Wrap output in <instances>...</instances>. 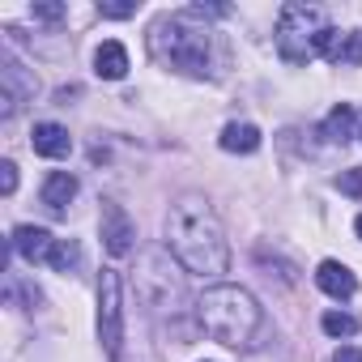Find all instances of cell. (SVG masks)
Wrapping results in <instances>:
<instances>
[{
  "label": "cell",
  "instance_id": "cell-1",
  "mask_svg": "<svg viewBox=\"0 0 362 362\" xmlns=\"http://www.w3.org/2000/svg\"><path fill=\"white\" fill-rule=\"evenodd\" d=\"M166 243L170 252L179 256L188 273L197 277H222L230 269V243H226V230L214 214V205L197 192L179 197L166 214Z\"/></svg>",
  "mask_w": 362,
  "mask_h": 362
},
{
  "label": "cell",
  "instance_id": "cell-2",
  "mask_svg": "<svg viewBox=\"0 0 362 362\" xmlns=\"http://www.w3.org/2000/svg\"><path fill=\"white\" fill-rule=\"evenodd\" d=\"M149 56L166 69H179L188 77H209L218 73V39L209 26H197V18L166 13L149 26Z\"/></svg>",
  "mask_w": 362,
  "mask_h": 362
},
{
  "label": "cell",
  "instance_id": "cell-3",
  "mask_svg": "<svg viewBox=\"0 0 362 362\" xmlns=\"http://www.w3.org/2000/svg\"><path fill=\"white\" fill-rule=\"evenodd\" d=\"M197 320H201L205 337H214L218 345L247 349L264 324V311L243 286H209L197 298Z\"/></svg>",
  "mask_w": 362,
  "mask_h": 362
},
{
  "label": "cell",
  "instance_id": "cell-4",
  "mask_svg": "<svg viewBox=\"0 0 362 362\" xmlns=\"http://www.w3.org/2000/svg\"><path fill=\"white\" fill-rule=\"evenodd\" d=\"M332 22L320 5H286L277 13V52L286 64H311L315 56L328 52Z\"/></svg>",
  "mask_w": 362,
  "mask_h": 362
},
{
  "label": "cell",
  "instance_id": "cell-5",
  "mask_svg": "<svg viewBox=\"0 0 362 362\" xmlns=\"http://www.w3.org/2000/svg\"><path fill=\"white\" fill-rule=\"evenodd\" d=\"M98 337L111 362H119V345H124V281L115 269L98 273Z\"/></svg>",
  "mask_w": 362,
  "mask_h": 362
},
{
  "label": "cell",
  "instance_id": "cell-6",
  "mask_svg": "<svg viewBox=\"0 0 362 362\" xmlns=\"http://www.w3.org/2000/svg\"><path fill=\"white\" fill-rule=\"evenodd\" d=\"M35 94H39V77L13 56V52H5V60H0V115L5 119H13L26 103H35Z\"/></svg>",
  "mask_w": 362,
  "mask_h": 362
},
{
  "label": "cell",
  "instance_id": "cell-7",
  "mask_svg": "<svg viewBox=\"0 0 362 362\" xmlns=\"http://www.w3.org/2000/svg\"><path fill=\"white\" fill-rule=\"evenodd\" d=\"M132 239H136L132 218H128L115 201H103V243H107V252L119 260V256H128V252H132Z\"/></svg>",
  "mask_w": 362,
  "mask_h": 362
},
{
  "label": "cell",
  "instance_id": "cell-8",
  "mask_svg": "<svg viewBox=\"0 0 362 362\" xmlns=\"http://www.w3.org/2000/svg\"><path fill=\"white\" fill-rule=\"evenodd\" d=\"M9 243H13V252H18L22 260H30V264H43V260H52V252H56V239H52L43 226H18Z\"/></svg>",
  "mask_w": 362,
  "mask_h": 362
},
{
  "label": "cell",
  "instance_id": "cell-9",
  "mask_svg": "<svg viewBox=\"0 0 362 362\" xmlns=\"http://www.w3.org/2000/svg\"><path fill=\"white\" fill-rule=\"evenodd\" d=\"M315 286L328 294V298H354V290H358V277L341 264V260H324L320 269H315Z\"/></svg>",
  "mask_w": 362,
  "mask_h": 362
},
{
  "label": "cell",
  "instance_id": "cell-10",
  "mask_svg": "<svg viewBox=\"0 0 362 362\" xmlns=\"http://www.w3.org/2000/svg\"><path fill=\"white\" fill-rule=\"evenodd\" d=\"M30 145H35V153H43V158H69V153H73V136H69V128H60V124H35Z\"/></svg>",
  "mask_w": 362,
  "mask_h": 362
},
{
  "label": "cell",
  "instance_id": "cell-11",
  "mask_svg": "<svg viewBox=\"0 0 362 362\" xmlns=\"http://www.w3.org/2000/svg\"><path fill=\"white\" fill-rule=\"evenodd\" d=\"M73 197H77V175H69V170L47 175V184H43V205H47L52 214H64V209L73 205Z\"/></svg>",
  "mask_w": 362,
  "mask_h": 362
},
{
  "label": "cell",
  "instance_id": "cell-12",
  "mask_svg": "<svg viewBox=\"0 0 362 362\" xmlns=\"http://www.w3.org/2000/svg\"><path fill=\"white\" fill-rule=\"evenodd\" d=\"M94 73L107 77V81H119V77L128 73V52H124V43L107 39V43L94 52Z\"/></svg>",
  "mask_w": 362,
  "mask_h": 362
},
{
  "label": "cell",
  "instance_id": "cell-13",
  "mask_svg": "<svg viewBox=\"0 0 362 362\" xmlns=\"http://www.w3.org/2000/svg\"><path fill=\"white\" fill-rule=\"evenodd\" d=\"M222 149H226V153H256V149H260V128L247 124V119H243V124H239V119L226 124V128H222Z\"/></svg>",
  "mask_w": 362,
  "mask_h": 362
},
{
  "label": "cell",
  "instance_id": "cell-14",
  "mask_svg": "<svg viewBox=\"0 0 362 362\" xmlns=\"http://www.w3.org/2000/svg\"><path fill=\"white\" fill-rule=\"evenodd\" d=\"M324 60H332V64H362V30L332 35V39H328Z\"/></svg>",
  "mask_w": 362,
  "mask_h": 362
},
{
  "label": "cell",
  "instance_id": "cell-15",
  "mask_svg": "<svg viewBox=\"0 0 362 362\" xmlns=\"http://www.w3.org/2000/svg\"><path fill=\"white\" fill-rule=\"evenodd\" d=\"M324 141H332V145H345L349 136H354V107L349 103H337L332 111H328V119H324Z\"/></svg>",
  "mask_w": 362,
  "mask_h": 362
},
{
  "label": "cell",
  "instance_id": "cell-16",
  "mask_svg": "<svg viewBox=\"0 0 362 362\" xmlns=\"http://www.w3.org/2000/svg\"><path fill=\"white\" fill-rule=\"evenodd\" d=\"M56 273H77L81 269V243L77 239H56V252H52V260H47Z\"/></svg>",
  "mask_w": 362,
  "mask_h": 362
},
{
  "label": "cell",
  "instance_id": "cell-17",
  "mask_svg": "<svg viewBox=\"0 0 362 362\" xmlns=\"http://www.w3.org/2000/svg\"><path fill=\"white\" fill-rule=\"evenodd\" d=\"M320 328H324L328 337H354V332H358V315H349V311H324Z\"/></svg>",
  "mask_w": 362,
  "mask_h": 362
},
{
  "label": "cell",
  "instance_id": "cell-18",
  "mask_svg": "<svg viewBox=\"0 0 362 362\" xmlns=\"http://www.w3.org/2000/svg\"><path fill=\"white\" fill-rule=\"evenodd\" d=\"M337 188H341L345 197H362V170H345V175L337 179Z\"/></svg>",
  "mask_w": 362,
  "mask_h": 362
},
{
  "label": "cell",
  "instance_id": "cell-19",
  "mask_svg": "<svg viewBox=\"0 0 362 362\" xmlns=\"http://www.w3.org/2000/svg\"><path fill=\"white\" fill-rule=\"evenodd\" d=\"M0 188H5V197H13V188H18V166L13 162L0 166Z\"/></svg>",
  "mask_w": 362,
  "mask_h": 362
},
{
  "label": "cell",
  "instance_id": "cell-20",
  "mask_svg": "<svg viewBox=\"0 0 362 362\" xmlns=\"http://www.w3.org/2000/svg\"><path fill=\"white\" fill-rule=\"evenodd\" d=\"M64 13H69L64 5H35V18H39V22H60Z\"/></svg>",
  "mask_w": 362,
  "mask_h": 362
},
{
  "label": "cell",
  "instance_id": "cell-21",
  "mask_svg": "<svg viewBox=\"0 0 362 362\" xmlns=\"http://www.w3.org/2000/svg\"><path fill=\"white\" fill-rule=\"evenodd\" d=\"M98 13H103V18H132L136 5H98Z\"/></svg>",
  "mask_w": 362,
  "mask_h": 362
},
{
  "label": "cell",
  "instance_id": "cell-22",
  "mask_svg": "<svg viewBox=\"0 0 362 362\" xmlns=\"http://www.w3.org/2000/svg\"><path fill=\"white\" fill-rule=\"evenodd\" d=\"M332 362H362V349H358V345H341V349L332 354Z\"/></svg>",
  "mask_w": 362,
  "mask_h": 362
},
{
  "label": "cell",
  "instance_id": "cell-23",
  "mask_svg": "<svg viewBox=\"0 0 362 362\" xmlns=\"http://www.w3.org/2000/svg\"><path fill=\"white\" fill-rule=\"evenodd\" d=\"M354 230H358V239H362V218H358V222H354Z\"/></svg>",
  "mask_w": 362,
  "mask_h": 362
},
{
  "label": "cell",
  "instance_id": "cell-24",
  "mask_svg": "<svg viewBox=\"0 0 362 362\" xmlns=\"http://www.w3.org/2000/svg\"><path fill=\"white\" fill-rule=\"evenodd\" d=\"M358 136H362V132H358Z\"/></svg>",
  "mask_w": 362,
  "mask_h": 362
}]
</instances>
